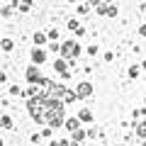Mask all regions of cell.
Listing matches in <instances>:
<instances>
[{
    "label": "cell",
    "instance_id": "obj_1",
    "mask_svg": "<svg viewBox=\"0 0 146 146\" xmlns=\"http://www.w3.org/2000/svg\"><path fill=\"white\" fill-rule=\"evenodd\" d=\"M78 54H80L78 44H73V42H63L61 44V56L63 58H73V56H78Z\"/></svg>",
    "mask_w": 146,
    "mask_h": 146
},
{
    "label": "cell",
    "instance_id": "obj_2",
    "mask_svg": "<svg viewBox=\"0 0 146 146\" xmlns=\"http://www.w3.org/2000/svg\"><path fill=\"white\" fill-rule=\"evenodd\" d=\"M27 110H29L32 117H34V115H42V112H44V102L39 98H29V100H27Z\"/></svg>",
    "mask_w": 146,
    "mask_h": 146
},
{
    "label": "cell",
    "instance_id": "obj_3",
    "mask_svg": "<svg viewBox=\"0 0 146 146\" xmlns=\"http://www.w3.org/2000/svg\"><path fill=\"white\" fill-rule=\"evenodd\" d=\"M66 93H68V88L61 85V83H51V88H49V95H51V98H58V100H63Z\"/></svg>",
    "mask_w": 146,
    "mask_h": 146
},
{
    "label": "cell",
    "instance_id": "obj_4",
    "mask_svg": "<svg viewBox=\"0 0 146 146\" xmlns=\"http://www.w3.org/2000/svg\"><path fill=\"white\" fill-rule=\"evenodd\" d=\"M76 95H78V98H90V95H93V85H90L88 80H83V83L76 88Z\"/></svg>",
    "mask_w": 146,
    "mask_h": 146
},
{
    "label": "cell",
    "instance_id": "obj_5",
    "mask_svg": "<svg viewBox=\"0 0 146 146\" xmlns=\"http://www.w3.org/2000/svg\"><path fill=\"white\" fill-rule=\"evenodd\" d=\"M25 76H27V80H29V83H39V78H42V73H39V68H36V66H29Z\"/></svg>",
    "mask_w": 146,
    "mask_h": 146
},
{
    "label": "cell",
    "instance_id": "obj_6",
    "mask_svg": "<svg viewBox=\"0 0 146 146\" xmlns=\"http://www.w3.org/2000/svg\"><path fill=\"white\" fill-rule=\"evenodd\" d=\"M54 68L61 73L63 78H68V76H71V73H68V66H66V58H56V61H54Z\"/></svg>",
    "mask_w": 146,
    "mask_h": 146
},
{
    "label": "cell",
    "instance_id": "obj_7",
    "mask_svg": "<svg viewBox=\"0 0 146 146\" xmlns=\"http://www.w3.org/2000/svg\"><path fill=\"white\" fill-rule=\"evenodd\" d=\"M63 124H66V129H68V131H76V129H80V119H78V117H68V119L63 122Z\"/></svg>",
    "mask_w": 146,
    "mask_h": 146
},
{
    "label": "cell",
    "instance_id": "obj_8",
    "mask_svg": "<svg viewBox=\"0 0 146 146\" xmlns=\"http://www.w3.org/2000/svg\"><path fill=\"white\" fill-rule=\"evenodd\" d=\"M44 58H46V51H44V49H34V51H32V61L34 63H42Z\"/></svg>",
    "mask_w": 146,
    "mask_h": 146
},
{
    "label": "cell",
    "instance_id": "obj_9",
    "mask_svg": "<svg viewBox=\"0 0 146 146\" xmlns=\"http://www.w3.org/2000/svg\"><path fill=\"white\" fill-rule=\"evenodd\" d=\"M0 49H3V51H12V49H15V42H12V39H3V42H0Z\"/></svg>",
    "mask_w": 146,
    "mask_h": 146
},
{
    "label": "cell",
    "instance_id": "obj_10",
    "mask_svg": "<svg viewBox=\"0 0 146 146\" xmlns=\"http://www.w3.org/2000/svg\"><path fill=\"white\" fill-rule=\"evenodd\" d=\"M78 119H80V122H90V119H93V112H90V110H80Z\"/></svg>",
    "mask_w": 146,
    "mask_h": 146
},
{
    "label": "cell",
    "instance_id": "obj_11",
    "mask_svg": "<svg viewBox=\"0 0 146 146\" xmlns=\"http://www.w3.org/2000/svg\"><path fill=\"white\" fill-rule=\"evenodd\" d=\"M136 134H139L141 139H146V119H144V122H139V124H136Z\"/></svg>",
    "mask_w": 146,
    "mask_h": 146
},
{
    "label": "cell",
    "instance_id": "obj_12",
    "mask_svg": "<svg viewBox=\"0 0 146 146\" xmlns=\"http://www.w3.org/2000/svg\"><path fill=\"white\" fill-rule=\"evenodd\" d=\"M76 100H78V95L73 93V90H68V93L63 95V105H66V102H76Z\"/></svg>",
    "mask_w": 146,
    "mask_h": 146
},
{
    "label": "cell",
    "instance_id": "obj_13",
    "mask_svg": "<svg viewBox=\"0 0 146 146\" xmlns=\"http://www.w3.org/2000/svg\"><path fill=\"white\" fill-rule=\"evenodd\" d=\"M85 136H88V131H83V129H76V131H73V139H76V144H78V141H83Z\"/></svg>",
    "mask_w": 146,
    "mask_h": 146
},
{
    "label": "cell",
    "instance_id": "obj_14",
    "mask_svg": "<svg viewBox=\"0 0 146 146\" xmlns=\"http://www.w3.org/2000/svg\"><path fill=\"white\" fill-rule=\"evenodd\" d=\"M0 127L10 129V127H12V119H10V117H0Z\"/></svg>",
    "mask_w": 146,
    "mask_h": 146
},
{
    "label": "cell",
    "instance_id": "obj_15",
    "mask_svg": "<svg viewBox=\"0 0 146 146\" xmlns=\"http://www.w3.org/2000/svg\"><path fill=\"white\" fill-rule=\"evenodd\" d=\"M68 29H71V32H78V29H80V25H78L76 20H68Z\"/></svg>",
    "mask_w": 146,
    "mask_h": 146
},
{
    "label": "cell",
    "instance_id": "obj_16",
    "mask_svg": "<svg viewBox=\"0 0 146 146\" xmlns=\"http://www.w3.org/2000/svg\"><path fill=\"white\" fill-rule=\"evenodd\" d=\"M29 5H32V0H22V3H20V10H29Z\"/></svg>",
    "mask_w": 146,
    "mask_h": 146
},
{
    "label": "cell",
    "instance_id": "obj_17",
    "mask_svg": "<svg viewBox=\"0 0 146 146\" xmlns=\"http://www.w3.org/2000/svg\"><path fill=\"white\" fill-rule=\"evenodd\" d=\"M12 10H15V7H12V5H7V7H3V17H10V15H12Z\"/></svg>",
    "mask_w": 146,
    "mask_h": 146
},
{
    "label": "cell",
    "instance_id": "obj_18",
    "mask_svg": "<svg viewBox=\"0 0 146 146\" xmlns=\"http://www.w3.org/2000/svg\"><path fill=\"white\" fill-rule=\"evenodd\" d=\"M44 39H46V36H44L42 32H39V34H34V42H36V44H44Z\"/></svg>",
    "mask_w": 146,
    "mask_h": 146
},
{
    "label": "cell",
    "instance_id": "obj_19",
    "mask_svg": "<svg viewBox=\"0 0 146 146\" xmlns=\"http://www.w3.org/2000/svg\"><path fill=\"white\" fill-rule=\"evenodd\" d=\"M129 76H131V78H136V76H139V66H131L129 68Z\"/></svg>",
    "mask_w": 146,
    "mask_h": 146
},
{
    "label": "cell",
    "instance_id": "obj_20",
    "mask_svg": "<svg viewBox=\"0 0 146 146\" xmlns=\"http://www.w3.org/2000/svg\"><path fill=\"white\" fill-rule=\"evenodd\" d=\"M10 95H22V90L17 88V85H12V88H10Z\"/></svg>",
    "mask_w": 146,
    "mask_h": 146
},
{
    "label": "cell",
    "instance_id": "obj_21",
    "mask_svg": "<svg viewBox=\"0 0 146 146\" xmlns=\"http://www.w3.org/2000/svg\"><path fill=\"white\" fill-rule=\"evenodd\" d=\"M46 36H49V39H51V42H54V39H56V36H58V32H56V29H51V32H49Z\"/></svg>",
    "mask_w": 146,
    "mask_h": 146
},
{
    "label": "cell",
    "instance_id": "obj_22",
    "mask_svg": "<svg viewBox=\"0 0 146 146\" xmlns=\"http://www.w3.org/2000/svg\"><path fill=\"white\" fill-rule=\"evenodd\" d=\"M88 3H90V5H93V7H98V5H102L105 0H88Z\"/></svg>",
    "mask_w": 146,
    "mask_h": 146
},
{
    "label": "cell",
    "instance_id": "obj_23",
    "mask_svg": "<svg viewBox=\"0 0 146 146\" xmlns=\"http://www.w3.org/2000/svg\"><path fill=\"white\" fill-rule=\"evenodd\" d=\"M139 34H141V36H146V25H141V27H139Z\"/></svg>",
    "mask_w": 146,
    "mask_h": 146
},
{
    "label": "cell",
    "instance_id": "obj_24",
    "mask_svg": "<svg viewBox=\"0 0 146 146\" xmlns=\"http://www.w3.org/2000/svg\"><path fill=\"white\" fill-rule=\"evenodd\" d=\"M58 146H71V141H66V139H63V141H58Z\"/></svg>",
    "mask_w": 146,
    "mask_h": 146
},
{
    "label": "cell",
    "instance_id": "obj_25",
    "mask_svg": "<svg viewBox=\"0 0 146 146\" xmlns=\"http://www.w3.org/2000/svg\"><path fill=\"white\" fill-rule=\"evenodd\" d=\"M105 3H115V0H105Z\"/></svg>",
    "mask_w": 146,
    "mask_h": 146
},
{
    "label": "cell",
    "instance_id": "obj_26",
    "mask_svg": "<svg viewBox=\"0 0 146 146\" xmlns=\"http://www.w3.org/2000/svg\"><path fill=\"white\" fill-rule=\"evenodd\" d=\"M68 3H76V0H68Z\"/></svg>",
    "mask_w": 146,
    "mask_h": 146
},
{
    "label": "cell",
    "instance_id": "obj_27",
    "mask_svg": "<svg viewBox=\"0 0 146 146\" xmlns=\"http://www.w3.org/2000/svg\"><path fill=\"white\" fill-rule=\"evenodd\" d=\"M0 146H3V139H0Z\"/></svg>",
    "mask_w": 146,
    "mask_h": 146
},
{
    "label": "cell",
    "instance_id": "obj_28",
    "mask_svg": "<svg viewBox=\"0 0 146 146\" xmlns=\"http://www.w3.org/2000/svg\"><path fill=\"white\" fill-rule=\"evenodd\" d=\"M144 68H146V61H144Z\"/></svg>",
    "mask_w": 146,
    "mask_h": 146
},
{
    "label": "cell",
    "instance_id": "obj_29",
    "mask_svg": "<svg viewBox=\"0 0 146 146\" xmlns=\"http://www.w3.org/2000/svg\"><path fill=\"white\" fill-rule=\"evenodd\" d=\"M144 146H146V139H144Z\"/></svg>",
    "mask_w": 146,
    "mask_h": 146
}]
</instances>
